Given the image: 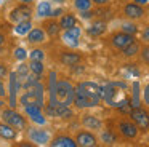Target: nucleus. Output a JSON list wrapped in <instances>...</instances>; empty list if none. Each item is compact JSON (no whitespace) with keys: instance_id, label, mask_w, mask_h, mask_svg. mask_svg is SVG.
<instances>
[{"instance_id":"4c0bfd02","label":"nucleus","mask_w":149,"mask_h":147,"mask_svg":"<svg viewBox=\"0 0 149 147\" xmlns=\"http://www.w3.org/2000/svg\"><path fill=\"white\" fill-rule=\"evenodd\" d=\"M143 40L148 42V43H149V26L144 29V31H143Z\"/></svg>"},{"instance_id":"a878e982","label":"nucleus","mask_w":149,"mask_h":147,"mask_svg":"<svg viewBox=\"0 0 149 147\" xmlns=\"http://www.w3.org/2000/svg\"><path fill=\"white\" fill-rule=\"evenodd\" d=\"M122 51H123V54H125V56H135V54L139 51V46H138V43H136V42H132V43L127 45L125 48H122Z\"/></svg>"},{"instance_id":"2eb2a0df","label":"nucleus","mask_w":149,"mask_h":147,"mask_svg":"<svg viewBox=\"0 0 149 147\" xmlns=\"http://www.w3.org/2000/svg\"><path fill=\"white\" fill-rule=\"evenodd\" d=\"M123 11H125V15L128 16V18H132V19L141 18V16L144 15V10H143L139 5H136V3H128V5H125Z\"/></svg>"},{"instance_id":"0eeeda50","label":"nucleus","mask_w":149,"mask_h":147,"mask_svg":"<svg viewBox=\"0 0 149 147\" xmlns=\"http://www.w3.org/2000/svg\"><path fill=\"white\" fill-rule=\"evenodd\" d=\"M47 114L52 115V117H59V118L72 117V110L69 109V105H64V104H48Z\"/></svg>"},{"instance_id":"e433bc0d","label":"nucleus","mask_w":149,"mask_h":147,"mask_svg":"<svg viewBox=\"0 0 149 147\" xmlns=\"http://www.w3.org/2000/svg\"><path fill=\"white\" fill-rule=\"evenodd\" d=\"M143 98H144V102L149 105V83L146 85V88H144V93H143Z\"/></svg>"},{"instance_id":"6ab92c4d","label":"nucleus","mask_w":149,"mask_h":147,"mask_svg":"<svg viewBox=\"0 0 149 147\" xmlns=\"http://www.w3.org/2000/svg\"><path fill=\"white\" fill-rule=\"evenodd\" d=\"M0 137L3 139H15L16 137V130L8 123H0Z\"/></svg>"},{"instance_id":"c03bdc74","label":"nucleus","mask_w":149,"mask_h":147,"mask_svg":"<svg viewBox=\"0 0 149 147\" xmlns=\"http://www.w3.org/2000/svg\"><path fill=\"white\" fill-rule=\"evenodd\" d=\"M136 2H139V3H146L148 0H136Z\"/></svg>"},{"instance_id":"bb28decb","label":"nucleus","mask_w":149,"mask_h":147,"mask_svg":"<svg viewBox=\"0 0 149 147\" xmlns=\"http://www.w3.org/2000/svg\"><path fill=\"white\" fill-rule=\"evenodd\" d=\"M29 70L32 74H36V75H40L42 74V70H43V64H42V61H39V59H32V62L29 64Z\"/></svg>"},{"instance_id":"2f4dec72","label":"nucleus","mask_w":149,"mask_h":147,"mask_svg":"<svg viewBox=\"0 0 149 147\" xmlns=\"http://www.w3.org/2000/svg\"><path fill=\"white\" fill-rule=\"evenodd\" d=\"M26 56H27V51L24 50V48H16V51H15V58H16V59L24 61Z\"/></svg>"},{"instance_id":"f3484780","label":"nucleus","mask_w":149,"mask_h":147,"mask_svg":"<svg viewBox=\"0 0 149 147\" xmlns=\"http://www.w3.org/2000/svg\"><path fill=\"white\" fill-rule=\"evenodd\" d=\"M31 136V141L32 142H37V144H47L48 142V134L42 130H32L29 133Z\"/></svg>"},{"instance_id":"9d476101","label":"nucleus","mask_w":149,"mask_h":147,"mask_svg":"<svg viewBox=\"0 0 149 147\" xmlns=\"http://www.w3.org/2000/svg\"><path fill=\"white\" fill-rule=\"evenodd\" d=\"M79 37H80V27H77V26H74V27H71V29H66L64 35H63L64 42L69 46H77Z\"/></svg>"},{"instance_id":"a18cd8bd","label":"nucleus","mask_w":149,"mask_h":147,"mask_svg":"<svg viewBox=\"0 0 149 147\" xmlns=\"http://www.w3.org/2000/svg\"><path fill=\"white\" fill-rule=\"evenodd\" d=\"M3 104H5V102H3V101H0V107H2V105H3Z\"/></svg>"},{"instance_id":"79ce46f5","label":"nucleus","mask_w":149,"mask_h":147,"mask_svg":"<svg viewBox=\"0 0 149 147\" xmlns=\"http://www.w3.org/2000/svg\"><path fill=\"white\" fill-rule=\"evenodd\" d=\"M59 13H61V10H56V11H55V13H53V15H52V16H58V15H59Z\"/></svg>"},{"instance_id":"4468645a","label":"nucleus","mask_w":149,"mask_h":147,"mask_svg":"<svg viewBox=\"0 0 149 147\" xmlns=\"http://www.w3.org/2000/svg\"><path fill=\"white\" fill-rule=\"evenodd\" d=\"M77 146L93 147V146H96V137L91 133H88V131H82V133L77 134Z\"/></svg>"},{"instance_id":"393cba45","label":"nucleus","mask_w":149,"mask_h":147,"mask_svg":"<svg viewBox=\"0 0 149 147\" xmlns=\"http://www.w3.org/2000/svg\"><path fill=\"white\" fill-rule=\"evenodd\" d=\"M31 27H32V26H31L29 19H27V21H21V22H18V26L15 27V32L19 34V35H24L31 31Z\"/></svg>"},{"instance_id":"7c9ffc66","label":"nucleus","mask_w":149,"mask_h":147,"mask_svg":"<svg viewBox=\"0 0 149 147\" xmlns=\"http://www.w3.org/2000/svg\"><path fill=\"white\" fill-rule=\"evenodd\" d=\"M101 137H103V141L106 144H114V142H116V136H114V134H111L109 131H104Z\"/></svg>"},{"instance_id":"6e6552de","label":"nucleus","mask_w":149,"mask_h":147,"mask_svg":"<svg viewBox=\"0 0 149 147\" xmlns=\"http://www.w3.org/2000/svg\"><path fill=\"white\" fill-rule=\"evenodd\" d=\"M112 45L116 48H125L127 45H130L132 42H135V38H133V35L132 34H127V32H119V34H116V35H112Z\"/></svg>"},{"instance_id":"a211bd4d","label":"nucleus","mask_w":149,"mask_h":147,"mask_svg":"<svg viewBox=\"0 0 149 147\" xmlns=\"http://www.w3.org/2000/svg\"><path fill=\"white\" fill-rule=\"evenodd\" d=\"M82 123H84V126H87L88 130H100L101 125H103L101 120H98L93 115H85V117L82 118Z\"/></svg>"},{"instance_id":"9b49d317","label":"nucleus","mask_w":149,"mask_h":147,"mask_svg":"<svg viewBox=\"0 0 149 147\" xmlns=\"http://www.w3.org/2000/svg\"><path fill=\"white\" fill-rule=\"evenodd\" d=\"M18 88H19V78H18V74L16 72H11V75H10V105H11V107L16 105Z\"/></svg>"},{"instance_id":"423d86ee","label":"nucleus","mask_w":149,"mask_h":147,"mask_svg":"<svg viewBox=\"0 0 149 147\" xmlns=\"http://www.w3.org/2000/svg\"><path fill=\"white\" fill-rule=\"evenodd\" d=\"M2 117H3V120L7 121L8 125H11L13 128H19V130H24V126H26V121H24V117H21L18 112H15L13 109H10V110H5L3 114H2Z\"/></svg>"},{"instance_id":"c85d7f7f","label":"nucleus","mask_w":149,"mask_h":147,"mask_svg":"<svg viewBox=\"0 0 149 147\" xmlns=\"http://www.w3.org/2000/svg\"><path fill=\"white\" fill-rule=\"evenodd\" d=\"M91 0H75L74 5L77 10H80V11H85V10H90L91 8Z\"/></svg>"},{"instance_id":"f8f14e48","label":"nucleus","mask_w":149,"mask_h":147,"mask_svg":"<svg viewBox=\"0 0 149 147\" xmlns=\"http://www.w3.org/2000/svg\"><path fill=\"white\" fill-rule=\"evenodd\" d=\"M11 21L15 22H21V21H27V19L31 18V10L27 8V6H18V8H15L13 11H11L10 15Z\"/></svg>"},{"instance_id":"20e7f679","label":"nucleus","mask_w":149,"mask_h":147,"mask_svg":"<svg viewBox=\"0 0 149 147\" xmlns=\"http://www.w3.org/2000/svg\"><path fill=\"white\" fill-rule=\"evenodd\" d=\"M100 101H101V98H96V96L87 93L85 89H82L80 86H77V89L74 91V104L80 109L95 107V105H98Z\"/></svg>"},{"instance_id":"49530a36","label":"nucleus","mask_w":149,"mask_h":147,"mask_svg":"<svg viewBox=\"0 0 149 147\" xmlns=\"http://www.w3.org/2000/svg\"><path fill=\"white\" fill-rule=\"evenodd\" d=\"M55 2H64V0H55Z\"/></svg>"},{"instance_id":"a19ab883","label":"nucleus","mask_w":149,"mask_h":147,"mask_svg":"<svg viewBox=\"0 0 149 147\" xmlns=\"http://www.w3.org/2000/svg\"><path fill=\"white\" fill-rule=\"evenodd\" d=\"M2 96H5V86H3V83L0 82V98Z\"/></svg>"},{"instance_id":"5701e85b","label":"nucleus","mask_w":149,"mask_h":147,"mask_svg":"<svg viewBox=\"0 0 149 147\" xmlns=\"http://www.w3.org/2000/svg\"><path fill=\"white\" fill-rule=\"evenodd\" d=\"M75 26V16L72 15H64L61 18V21H59V27H63L66 31V29H71Z\"/></svg>"},{"instance_id":"de8ad7c7","label":"nucleus","mask_w":149,"mask_h":147,"mask_svg":"<svg viewBox=\"0 0 149 147\" xmlns=\"http://www.w3.org/2000/svg\"><path fill=\"white\" fill-rule=\"evenodd\" d=\"M21 2H31V0H21Z\"/></svg>"},{"instance_id":"72a5a7b5","label":"nucleus","mask_w":149,"mask_h":147,"mask_svg":"<svg viewBox=\"0 0 149 147\" xmlns=\"http://www.w3.org/2000/svg\"><path fill=\"white\" fill-rule=\"evenodd\" d=\"M42 58H43V51H42V50H34L32 53H31V59H39V61H42Z\"/></svg>"},{"instance_id":"c756f323","label":"nucleus","mask_w":149,"mask_h":147,"mask_svg":"<svg viewBox=\"0 0 149 147\" xmlns=\"http://www.w3.org/2000/svg\"><path fill=\"white\" fill-rule=\"evenodd\" d=\"M122 32H127V34L135 35L136 32H138V27H136L135 24H132V22H125V24L122 26Z\"/></svg>"},{"instance_id":"dca6fc26","label":"nucleus","mask_w":149,"mask_h":147,"mask_svg":"<svg viewBox=\"0 0 149 147\" xmlns=\"http://www.w3.org/2000/svg\"><path fill=\"white\" fill-rule=\"evenodd\" d=\"M53 147H75L77 142L74 139H71L69 136H59V137H55L52 142Z\"/></svg>"},{"instance_id":"f257e3e1","label":"nucleus","mask_w":149,"mask_h":147,"mask_svg":"<svg viewBox=\"0 0 149 147\" xmlns=\"http://www.w3.org/2000/svg\"><path fill=\"white\" fill-rule=\"evenodd\" d=\"M125 89L127 86L123 83H107L104 88H101V99H104L106 104H109L111 107H117L120 110L130 112V99L127 96Z\"/></svg>"},{"instance_id":"7ed1b4c3","label":"nucleus","mask_w":149,"mask_h":147,"mask_svg":"<svg viewBox=\"0 0 149 147\" xmlns=\"http://www.w3.org/2000/svg\"><path fill=\"white\" fill-rule=\"evenodd\" d=\"M74 86L69 82L63 80V82H56L55 88V104H64L69 105L74 102Z\"/></svg>"},{"instance_id":"58836bf2","label":"nucleus","mask_w":149,"mask_h":147,"mask_svg":"<svg viewBox=\"0 0 149 147\" xmlns=\"http://www.w3.org/2000/svg\"><path fill=\"white\" fill-rule=\"evenodd\" d=\"M7 75V69H5V66H2V64H0V78H2V77H5Z\"/></svg>"},{"instance_id":"ea45409f","label":"nucleus","mask_w":149,"mask_h":147,"mask_svg":"<svg viewBox=\"0 0 149 147\" xmlns=\"http://www.w3.org/2000/svg\"><path fill=\"white\" fill-rule=\"evenodd\" d=\"M93 3H96V5H104V3H107L109 0H91Z\"/></svg>"},{"instance_id":"c9c22d12","label":"nucleus","mask_w":149,"mask_h":147,"mask_svg":"<svg viewBox=\"0 0 149 147\" xmlns=\"http://www.w3.org/2000/svg\"><path fill=\"white\" fill-rule=\"evenodd\" d=\"M141 56H143V61H146V62H149V46H144L141 51Z\"/></svg>"},{"instance_id":"aec40b11","label":"nucleus","mask_w":149,"mask_h":147,"mask_svg":"<svg viewBox=\"0 0 149 147\" xmlns=\"http://www.w3.org/2000/svg\"><path fill=\"white\" fill-rule=\"evenodd\" d=\"M27 38H29L31 43H37V42L45 40V34H43L42 29H31V31L27 32Z\"/></svg>"},{"instance_id":"473e14b6","label":"nucleus","mask_w":149,"mask_h":147,"mask_svg":"<svg viewBox=\"0 0 149 147\" xmlns=\"http://www.w3.org/2000/svg\"><path fill=\"white\" fill-rule=\"evenodd\" d=\"M47 31H48L50 35H56L58 31H59V27L55 24V22H52V24H47Z\"/></svg>"},{"instance_id":"b1692460","label":"nucleus","mask_w":149,"mask_h":147,"mask_svg":"<svg viewBox=\"0 0 149 147\" xmlns=\"http://www.w3.org/2000/svg\"><path fill=\"white\" fill-rule=\"evenodd\" d=\"M104 31H106V24H104V22H95L91 27H88V34L93 35V37H98V35H101Z\"/></svg>"},{"instance_id":"1a4fd4ad","label":"nucleus","mask_w":149,"mask_h":147,"mask_svg":"<svg viewBox=\"0 0 149 147\" xmlns=\"http://www.w3.org/2000/svg\"><path fill=\"white\" fill-rule=\"evenodd\" d=\"M26 114L31 117V120L37 125H45V117H43L42 110H40V105H26Z\"/></svg>"},{"instance_id":"cd10ccee","label":"nucleus","mask_w":149,"mask_h":147,"mask_svg":"<svg viewBox=\"0 0 149 147\" xmlns=\"http://www.w3.org/2000/svg\"><path fill=\"white\" fill-rule=\"evenodd\" d=\"M133 107H139V83L135 82L133 83V101H132Z\"/></svg>"},{"instance_id":"412c9836","label":"nucleus","mask_w":149,"mask_h":147,"mask_svg":"<svg viewBox=\"0 0 149 147\" xmlns=\"http://www.w3.org/2000/svg\"><path fill=\"white\" fill-rule=\"evenodd\" d=\"M80 61V56L75 53H66L61 56V62L64 64V66H75V64Z\"/></svg>"},{"instance_id":"ddd939ff","label":"nucleus","mask_w":149,"mask_h":147,"mask_svg":"<svg viewBox=\"0 0 149 147\" xmlns=\"http://www.w3.org/2000/svg\"><path fill=\"white\" fill-rule=\"evenodd\" d=\"M119 128H120V133H122L127 139H133V137H136V134H138V126H136L135 123H132V121H120Z\"/></svg>"},{"instance_id":"37998d69","label":"nucleus","mask_w":149,"mask_h":147,"mask_svg":"<svg viewBox=\"0 0 149 147\" xmlns=\"http://www.w3.org/2000/svg\"><path fill=\"white\" fill-rule=\"evenodd\" d=\"M3 43V35H0V45Z\"/></svg>"},{"instance_id":"f03ea898","label":"nucleus","mask_w":149,"mask_h":147,"mask_svg":"<svg viewBox=\"0 0 149 147\" xmlns=\"http://www.w3.org/2000/svg\"><path fill=\"white\" fill-rule=\"evenodd\" d=\"M26 93L21 96V104L26 107V105H43V86L42 83L34 82L31 85L24 86Z\"/></svg>"},{"instance_id":"f704fd0d","label":"nucleus","mask_w":149,"mask_h":147,"mask_svg":"<svg viewBox=\"0 0 149 147\" xmlns=\"http://www.w3.org/2000/svg\"><path fill=\"white\" fill-rule=\"evenodd\" d=\"M27 72H29V66H26V64H23V66H19V69H18V75H21L24 78V77L27 75Z\"/></svg>"},{"instance_id":"39448f33","label":"nucleus","mask_w":149,"mask_h":147,"mask_svg":"<svg viewBox=\"0 0 149 147\" xmlns=\"http://www.w3.org/2000/svg\"><path fill=\"white\" fill-rule=\"evenodd\" d=\"M130 117L135 121V125L141 130H148L149 128V114L146 110H143L141 107H133L130 110Z\"/></svg>"},{"instance_id":"09e8293b","label":"nucleus","mask_w":149,"mask_h":147,"mask_svg":"<svg viewBox=\"0 0 149 147\" xmlns=\"http://www.w3.org/2000/svg\"><path fill=\"white\" fill-rule=\"evenodd\" d=\"M0 2H2V0H0Z\"/></svg>"},{"instance_id":"4be33fe9","label":"nucleus","mask_w":149,"mask_h":147,"mask_svg":"<svg viewBox=\"0 0 149 147\" xmlns=\"http://www.w3.org/2000/svg\"><path fill=\"white\" fill-rule=\"evenodd\" d=\"M37 15L42 16V18L52 15V5H50V2H40L37 5Z\"/></svg>"}]
</instances>
